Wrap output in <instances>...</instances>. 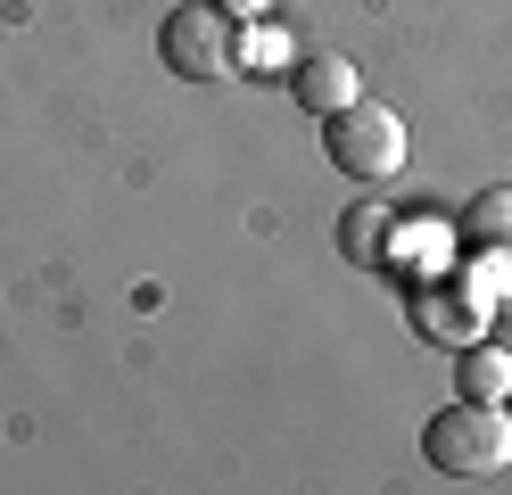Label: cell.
Here are the masks:
<instances>
[{"instance_id": "cell-1", "label": "cell", "mask_w": 512, "mask_h": 495, "mask_svg": "<svg viewBox=\"0 0 512 495\" xmlns=\"http://www.w3.org/2000/svg\"><path fill=\"white\" fill-rule=\"evenodd\" d=\"M422 454H430V471H438V479H504V471H512V413H504V405H479V396H463V405L430 413Z\"/></svg>"}, {"instance_id": "cell-2", "label": "cell", "mask_w": 512, "mask_h": 495, "mask_svg": "<svg viewBox=\"0 0 512 495\" xmlns=\"http://www.w3.org/2000/svg\"><path fill=\"white\" fill-rule=\"evenodd\" d=\"M157 58H166L182 83H232V75H240V25L223 17L215 0H190V9L166 17V33H157Z\"/></svg>"}, {"instance_id": "cell-3", "label": "cell", "mask_w": 512, "mask_h": 495, "mask_svg": "<svg viewBox=\"0 0 512 495\" xmlns=\"http://www.w3.org/2000/svg\"><path fill=\"white\" fill-rule=\"evenodd\" d=\"M323 149H331L339 174H356V182H389L397 165H405V116H397V108H380V99H356V108L323 116Z\"/></svg>"}, {"instance_id": "cell-4", "label": "cell", "mask_w": 512, "mask_h": 495, "mask_svg": "<svg viewBox=\"0 0 512 495\" xmlns=\"http://www.w3.org/2000/svg\"><path fill=\"white\" fill-rule=\"evenodd\" d=\"M290 91H298V108H306V116H339V108H356V99H364V75H356V58L314 50V58L290 66Z\"/></svg>"}, {"instance_id": "cell-5", "label": "cell", "mask_w": 512, "mask_h": 495, "mask_svg": "<svg viewBox=\"0 0 512 495\" xmlns=\"http://www.w3.org/2000/svg\"><path fill=\"white\" fill-rule=\"evenodd\" d=\"M339 248H347V264H364V273H389V256H397V215L380 207V198L347 207V215H339Z\"/></svg>"}, {"instance_id": "cell-6", "label": "cell", "mask_w": 512, "mask_h": 495, "mask_svg": "<svg viewBox=\"0 0 512 495\" xmlns=\"http://www.w3.org/2000/svg\"><path fill=\"white\" fill-rule=\"evenodd\" d=\"M463 396H479V405H504V396H512V355L488 347V339L463 347Z\"/></svg>"}, {"instance_id": "cell-7", "label": "cell", "mask_w": 512, "mask_h": 495, "mask_svg": "<svg viewBox=\"0 0 512 495\" xmlns=\"http://www.w3.org/2000/svg\"><path fill=\"white\" fill-rule=\"evenodd\" d=\"M463 240L471 248H512V190H479L463 207Z\"/></svg>"}, {"instance_id": "cell-8", "label": "cell", "mask_w": 512, "mask_h": 495, "mask_svg": "<svg viewBox=\"0 0 512 495\" xmlns=\"http://www.w3.org/2000/svg\"><path fill=\"white\" fill-rule=\"evenodd\" d=\"M265 58H281V42H273V33H265V25H256V33H240V66H265Z\"/></svg>"}, {"instance_id": "cell-9", "label": "cell", "mask_w": 512, "mask_h": 495, "mask_svg": "<svg viewBox=\"0 0 512 495\" xmlns=\"http://www.w3.org/2000/svg\"><path fill=\"white\" fill-rule=\"evenodd\" d=\"M215 9H223V17H232V25H248V17H265V9H273V0H215Z\"/></svg>"}, {"instance_id": "cell-10", "label": "cell", "mask_w": 512, "mask_h": 495, "mask_svg": "<svg viewBox=\"0 0 512 495\" xmlns=\"http://www.w3.org/2000/svg\"><path fill=\"white\" fill-rule=\"evenodd\" d=\"M504 413H512V396H504Z\"/></svg>"}]
</instances>
